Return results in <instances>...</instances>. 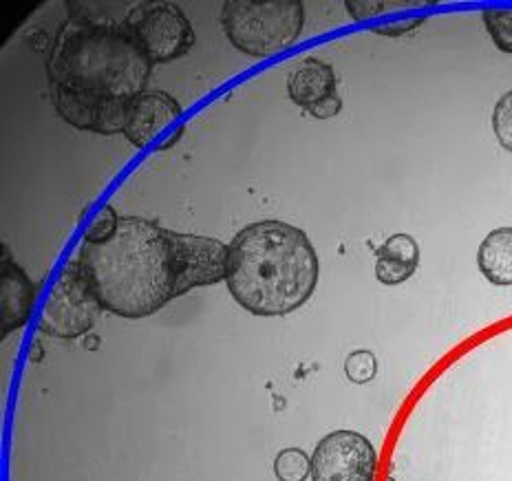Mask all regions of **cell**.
I'll return each mask as SVG.
<instances>
[{
	"label": "cell",
	"mask_w": 512,
	"mask_h": 481,
	"mask_svg": "<svg viewBox=\"0 0 512 481\" xmlns=\"http://www.w3.org/2000/svg\"><path fill=\"white\" fill-rule=\"evenodd\" d=\"M228 248V290L248 314L287 316L314 296L320 261L301 228L279 219L256 221Z\"/></svg>",
	"instance_id": "1"
},
{
	"label": "cell",
	"mask_w": 512,
	"mask_h": 481,
	"mask_svg": "<svg viewBox=\"0 0 512 481\" xmlns=\"http://www.w3.org/2000/svg\"><path fill=\"white\" fill-rule=\"evenodd\" d=\"M426 3H409V0H347L349 14L358 23H371L373 18L404 12V9L422 7Z\"/></svg>",
	"instance_id": "16"
},
{
	"label": "cell",
	"mask_w": 512,
	"mask_h": 481,
	"mask_svg": "<svg viewBox=\"0 0 512 481\" xmlns=\"http://www.w3.org/2000/svg\"><path fill=\"white\" fill-rule=\"evenodd\" d=\"M124 27L151 64H166L186 56L197 42L190 20L175 3L135 5Z\"/></svg>",
	"instance_id": "6"
},
{
	"label": "cell",
	"mask_w": 512,
	"mask_h": 481,
	"mask_svg": "<svg viewBox=\"0 0 512 481\" xmlns=\"http://www.w3.org/2000/svg\"><path fill=\"white\" fill-rule=\"evenodd\" d=\"M120 221L122 219L117 217L115 208L106 203V206L100 208L98 215L93 217L89 230L84 232V243H87V245H104V243H109L117 234V230H120Z\"/></svg>",
	"instance_id": "18"
},
{
	"label": "cell",
	"mask_w": 512,
	"mask_h": 481,
	"mask_svg": "<svg viewBox=\"0 0 512 481\" xmlns=\"http://www.w3.org/2000/svg\"><path fill=\"white\" fill-rule=\"evenodd\" d=\"M181 117V104L166 91H146L128 104L124 137L135 148H146L164 128Z\"/></svg>",
	"instance_id": "11"
},
{
	"label": "cell",
	"mask_w": 512,
	"mask_h": 481,
	"mask_svg": "<svg viewBox=\"0 0 512 481\" xmlns=\"http://www.w3.org/2000/svg\"><path fill=\"white\" fill-rule=\"evenodd\" d=\"M287 95L316 120H332L343 111L338 95V78L327 62L307 58L287 76Z\"/></svg>",
	"instance_id": "9"
},
{
	"label": "cell",
	"mask_w": 512,
	"mask_h": 481,
	"mask_svg": "<svg viewBox=\"0 0 512 481\" xmlns=\"http://www.w3.org/2000/svg\"><path fill=\"white\" fill-rule=\"evenodd\" d=\"M345 376L354 384H369L378 376V360L369 349H358L345 360Z\"/></svg>",
	"instance_id": "19"
},
{
	"label": "cell",
	"mask_w": 512,
	"mask_h": 481,
	"mask_svg": "<svg viewBox=\"0 0 512 481\" xmlns=\"http://www.w3.org/2000/svg\"><path fill=\"white\" fill-rule=\"evenodd\" d=\"M378 451L358 431H332L314 448L312 481H373Z\"/></svg>",
	"instance_id": "7"
},
{
	"label": "cell",
	"mask_w": 512,
	"mask_h": 481,
	"mask_svg": "<svg viewBox=\"0 0 512 481\" xmlns=\"http://www.w3.org/2000/svg\"><path fill=\"white\" fill-rule=\"evenodd\" d=\"M221 27L237 51L268 58L301 38L305 5L301 0H228L221 9Z\"/></svg>",
	"instance_id": "4"
},
{
	"label": "cell",
	"mask_w": 512,
	"mask_h": 481,
	"mask_svg": "<svg viewBox=\"0 0 512 481\" xmlns=\"http://www.w3.org/2000/svg\"><path fill=\"white\" fill-rule=\"evenodd\" d=\"M36 303V287L23 267H18L9 256L3 261L0 276V329L3 336L27 325Z\"/></svg>",
	"instance_id": "12"
},
{
	"label": "cell",
	"mask_w": 512,
	"mask_h": 481,
	"mask_svg": "<svg viewBox=\"0 0 512 481\" xmlns=\"http://www.w3.org/2000/svg\"><path fill=\"white\" fill-rule=\"evenodd\" d=\"M420 265V245L411 234H393L376 250V279L382 285L407 283Z\"/></svg>",
	"instance_id": "13"
},
{
	"label": "cell",
	"mask_w": 512,
	"mask_h": 481,
	"mask_svg": "<svg viewBox=\"0 0 512 481\" xmlns=\"http://www.w3.org/2000/svg\"><path fill=\"white\" fill-rule=\"evenodd\" d=\"M482 18L495 47L504 53H512V9H486Z\"/></svg>",
	"instance_id": "17"
},
{
	"label": "cell",
	"mask_w": 512,
	"mask_h": 481,
	"mask_svg": "<svg viewBox=\"0 0 512 481\" xmlns=\"http://www.w3.org/2000/svg\"><path fill=\"white\" fill-rule=\"evenodd\" d=\"M173 250L177 267L175 298L197 287H208L226 281L230 248L219 239L199 234L173 232Z\"/></svg>",
	"instance_id": "8"
},
{
	"label": "cell",
	"mask_w": 512,
	"mask_h": 481,
	"mask_svg": "<svg viewBox=\"0 0 512 481\" xmlns=\"http://www.w3.org/2000/svg\"><path fill=\"white\" fill-rule=\"evenodd\" d=\"M153 64L124 25L71 18L58 31L47 60L51 87L104 100L146 93Z\"/></svg>",
	"instance_id": "3"
},
{
	"label": "cell",
	"mask_w": 512,
	"mask_h": 481,
	"mask_svg": "<svg viewBox=\"0 0 512 481\" xmlns=\"http://www.w3.org/2000/svg\"><path fill=\"white\" fill-rule=\"evenodd\" d=\"M51 100L64 122L100 135L124 133L131 100H104L69 89L51 87Z\"/></svg>",
	"instance_id": "10"
},
{
	"label": "cell",
	"mask_w": 512,
	"mask_h": 481,
	"mask_svg": "<svg viewBox=\"0 0 512 481\" xmlns=\"http://www.w3.org/2000/svg\"><path fill=\"white\" fill-rule=\"evenodd\" d=\"M387 481H396V479H393V477H387Z\"/></svg>",
	"instance_id": "22"
},
{
	"label": "cell",
	"mask_w": 512,
	"mask_h": 481,
	"mask_svg": "<svg viewBox=\"0 0 512 481\" xmlns=\"http://www.w3.org/2000/svg\"><path fill=\"white\" fill-rule=\"evenodd\" d=\"M102 312L104 307L100 298L91 287L76 254L53 283L40 312L38 329L51 338L76 340L89 334Z\"/></svg>",
	"instance_id": "5"
},
{
	"label": "cell",
	"mask_w": 512,
	"mask_h": 481,
	"mask_svg": "<svg viewBox=\"0 0 512 481\" xmlns=\"http://www.w3.org/2000/svg\"><path fill=\"white\" fill-rule=\"evenodd\" d=\"M181 137H184V128H177V133H173V135H170L168 137V140L162 144V146H159V151H168V148L170 146H173V144H177L179 140H181Z\"/></svg>",
	"instance_id": "21"
},
{
	"label": "cell",
	"mask_w": 512,
	"mask_h": 481,
	"mask_svg": "<svg viewBox=\"0 0 512 481\" xmlns=\"http://www.w3.org/2000/svg\"><path fill=\"white\" fill-rule=\"evenodd\" d=\"M493 131L497 142L512 153V91L501 95L493 111Z\"/></svg>",
	"instance_id": "20"
},
{
	"label": "cell",
	"mask_w": 512,
	"mask_h": 481,
	"mask_svg": "<svg viewBox=\"0 0 512 481\" xmlns=\"http://www.w3.org/2000/svg\"><path fill=\"white\" fill-rule=\"evenodd\" d=\"M78 259L102 307L115 316H153L175 298L173 230L151 219L124 217L109 243H82Z\"/></svg>",
	"instance_id": "2"
},
{
	"label": "cell",
	"mask_w": 512,
	"mask_h": 481,
	"mask_svg": "<svg viewBox=\"0 0 512 481\" xmlns=\"http://www.w3.org/2000/svg\"><path fill=\"white\" fill-rule=\"evenodd\" d=\"M274 475L279 481H307L312 477V457L303 448H283L274 457Z\"/></svg>",
	"instance_id": "15"
},
{
	"label": "cell",
	"mask_w": 512,
	"mask_h": 481,
	"mask_svg": "<svg viewBox=\"0 0 512 481\" xmlns=\"http://www.w3.org/2000/svg\"><path fill=\"white\" fill-rule=\"evenodd\" d=\"M477 265L484 279L497 287H512V228H497L477 250Z\"/></svg>",
	"instance_id": "14"
}]
</instances>
